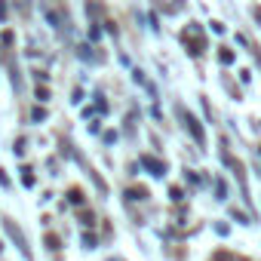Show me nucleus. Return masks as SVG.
I'll return each instance as SVG.
<instances>
[{
  "instance_id": "f257e3e1",
  "label": "nucleus",
  "mask_w": 261,
  "mask_h": 261,
  "mask_svg": "<svg viewBox=\"0 0 261 261\" xmlns=\"http://www.w3.org/2000/svg\"><path fill=\"white\" fill-rule=\"evenodd\" d=\"M221 62H224V65H230V62H233V53H224V49H221Z\"/></svg>"
}]
</instances>
